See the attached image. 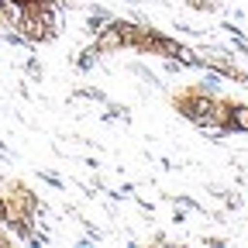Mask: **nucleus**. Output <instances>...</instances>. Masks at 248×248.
Returning <instances> with one entry per match:
<instances>
[{"instance_id":"nucleus-1","label":"nucleus","mask_w":248,"mask_h":248,"mask_svg":"<svg viewBox=\"0 0 248 248\" xmlns=\"http://www.w3.org/2000/svg\"><path fill=\"white\" fill-rule=\"evenodd\" d=\"M107 24H110V17L104 11H90V17H86V31H90V35H100Z\"/></svg>"},{"instance_id":"nucleus-2","label":"nucleus","mask_w":248,"mask_h":248,"mask_svg":"<svg viewBox=\"0 0 248 248\" xmlns=\"http://www.w3.org/2000/svg\"><path fill=\"white\" fill-rule=\"evenodd\" d=\"M228 124H231V128H245V131H248V107L228 110Z\"/></svg>"},{"instance_id":"nucleus-3","label":"nucleus","mask_w":248,"mask_h":248,"mask_svg":"<svg viewBox=\"0 0 248 248\" xmlns=\"http://www.w3.org/2000/svg\"><path fill=\"white\" fill-rule=\"evenodd\" d=\"M97 55H100V48H97V45H93V48H83V52H79V59H76V69H93Z\"/></svg>"},{"instance_id":"nucleus-4","label":"nucleus","mask_w":248,"mask_h":248,"mask_svg":"<svg viewBox=\"0 0 248 248\" xmlns=\"http://www.w3.org/2000/svg\"><path fill=\"white\" fill-rule=\"evenodd\" d=\"M0 228H7V207H4V197H0Z\"/></svg>"}]
</instances>
